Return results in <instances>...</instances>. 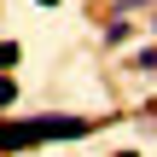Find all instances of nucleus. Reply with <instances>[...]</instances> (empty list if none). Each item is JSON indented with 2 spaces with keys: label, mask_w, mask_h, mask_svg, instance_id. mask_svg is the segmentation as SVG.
I'll return each mask as SVG.
<instances>
[{
  "label": "nucleus",
  "mask_w": 157,
  "mask_h": 157,
  "mask_svg": "<svg viewBox=\"0 0 157 157\" xmlns=\"http://www.w3.org/2000/svg\"><path fill=\"white\" fill-rule=\"evenodd\" d=\"M35 128H41V140H82L93 122H87V117H41Z\"/></svg>",
  "instance_id": "f257e3e1"
},
{
  "label": "nucleus",
  "mask_w": 157,
  "mask_h": 157,
  "mask_svg": "<svg viewBox=\"0 0 157 157\" xmlns=\"http://www.w3.org/2000/svg\"><path fill=\"white\" fill-rule=\"evenodd\" d=\"M23 146H41V128L35 122H0V151H23Z\"/></svg>",
  "instance_id": "f03ea898"
},
{
  "label": "nucleus",
  "mask_w": 157,
  "mask_h": 157,
  "mask_svg": "<svg viewBox=\"0 0 157 157\" xmlns=\"http://www.w3.org/2000/svg\"><path fill=\"white\" fill-rule=\"evenodd\" d=\"M12 99H17V82H12V76H0V111H6Z\"/></svg>",
  "instance_id": "7ed1b4c3"
},
{
  "label": "nucleus",
  "mask_w": 157,
  "mask_h": 157,
  "mask_svg": "<svg viewBox=\"0 0 157 157\" xmlns=\"http://www.w3.org/2000/svg\"><path fill=\"white\" fill-rule=\"evenodd\" d=\"M12 64H17V47H12V41H0V70H12Z\"/></svg>",
  "instance_id": "20e7f679"
},
{
  "label": "nucleus",
  "mask_w": 157,
  "mask_h": 157,
  "mask_svg": "<svg viewBox=\"0 0 157 157\" xmlns=\"http://www.w3.org/2000/svg\"><path fill=\"white\" fill-rule=\"evenodd\" d=\"M35 6H58V0H35Z\"/></svg>",
  "instance_id": "39448f33"
},
{
  "label": "nucleus",
  "mask_w": 157,
  "mask_h": 157,
  "mask_svg": "<svg viewBox=\"0 0 157 157\" xmlns=\"http://www.w3.org/2000/svg\"><path fill=\"white\" fill-rule=\"evenodd\" d=\"M117 157H140V151H117Z\"/></svg>",
  "instance_id": "423d86ee"
}]
</instances>
